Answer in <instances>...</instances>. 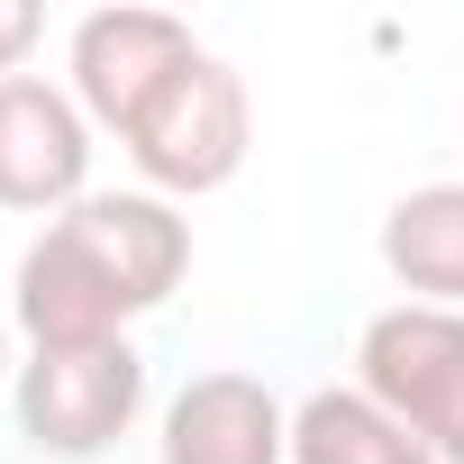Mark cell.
Instances as JSON below:
<instances>
[{"instance_id": "obj_1", "label": "cell", "mask_w": 464, "mask_h": 464, "mask_svg": "<svg viewBox=\"0 0 464 464\" xmlns=\"http://www.w3.org/2000/svg\"><path fill=\"white\" fill-rule=\"evenodd\" d=\"M128 164H137V191H164V200H209L246 173L256 155V101H246V73L227 55H191L128 128H119Z\"/></svg>"}, {"instance_id": "obj_2", "label": "cell", "mask_w": 464, "mask_h": 464, "mask_svg": "<svg viewBox=\"0 0 464 464\" xmlns=\"http://www.w3.org/2000/svg\"><path fill=\"white\" fill-rule=\"evenodd\" d=\"M146 401H155V382H146L137 337L19 355V382H10L19 446H28V455H55V464H92V455H110L119 437H137Z\"/></svg>"}, {"instance_id": "obj_3", "label": "cell", "mask_w": 464, "mask_h": 464, "mask_svg": "<svg viewBox=\"0 0 464 464\" xmlns=\"http://www.w3.org/2000/svg\"><path fill=\"white\" fill-rule=\"evenodd\" d=\"M437 464H464V310L382 301L355 328V373Z\"/></svg>"}, {"instance_id": "obj_4", "label": "cell", "mask_w": 464, "mask_h": 464, "mask_svg": "<svg viewBox=\"0 0 464 464\" xmlns=\"http://www.w3.org/2000/svg\"><path fill=\"white\" fill-rule=\"evenodd\" d=\"M128 319H137V301H128V283L110 274V256L92 246V227L73 209L46 218L19 246V265H10V328L28 337V355L128 337Z\"/></svg>"}, {"instance_id": "obj_5", "label": "cell", "mask_w": 464, "mask_h": 464, "mask_svg": "<svg viewBox=\"0 0 464 464\" xmlns=\"http://www.w3.org/2000/svg\"><path fill=\"white\" fill-rule=\"evenodd\" d=\"M200 55L191 19L182 10H146V0H110V10H82L73 37H64V92L82 101L92 128H128L182 64Z\"/></svg>"}, {"instance_id": "obj_6", "label": "cell", "mask_w": 464, "mask_h": 464, "mask_svg": "<svg viewBox=\"0 0 464 464\" xmlns=\"http://www.w3.org/2000/svg\"><path fill=\"white\" fill-rule=\"evenodd\" d=\"M92 155L101 128L55 73H0V209L64 218L73 200H92Z\"/></svg>"}, {"instance_id": "obj_7", "label": "cell", "mask_w": 464, "mask_h": 464, "mask_svg": "<svg viewBox=\"0 0 464 464\" xmlns=\"http://www.w3.org/2000/svg\"><path fill=\"white\" fill-rule=\"evenodd\" d=\"M155 464H292V401L246 364H200L155 410Z\"/></svg>"}, {"instance_id": "obj_8", "label": "cell", "mask_w": 464, "mask_h": 464, "mask_svg": "<svg viewBox=\"0 0 464 464\" xmlns=\"http://www.w3.org/2000/svg\"><path fill=\"white\" fill-rule=\"evenodd\" d=\"M73 218L92 227V246L110 256V274L128 283L137 319L164 310V301L191 283V218H182V200L128 182V191H92V200H73Z\"/></svg>"}, {"instance_id": "obj_9", "label": "cell", "mask_w": 464, "mask_h": 464, "mask_svg": "<svg viewBox=\"0 0 464 464\" xmlns=\"http://www.w3.org/2000/svg\"><path fill=\"white\" fill-rule=\"evenodd\" d=\"M373 256L392 274L401 301H428V310H464V182H410L382 227H373Z\"/></svg>"}, {"instance_id": "obj_10", "label": "cell", "mask_w": 464, "mask_h": 464, "mask_svg": "<svg viewBox=\"0 0 464 464\" xmlns=\"http://www.w3.org/2000/svg\"><path fill=\"white\" fill-rule=\"evenodd\" d=\"M292 464H437L364 382H310L292 401Z\"/></svg>"}, {"instance_id": "obj_11", "label": "cell", "mask_w": 464, "mask_h": 464, "mask_svg": "<svg viewBox=\"0 0 464 464\" xmlns=\"http://www.w3.org/2000/svg\"><path fill=\"white\" fill-rule=\"evenodd\" d=\"M37 46H46V10L37 0H0V73H28Z\"/></svg>"}, {"instance_id": "obj_12", "label": "cell", "mask_w": 464, "mask_h": 464, "mask_svg": "<svg viewBox=\"0 0 464 464\" xmlns=\"http://www.w3.org/2000/svg\"><path fill=\"white\" fill-rule=\"evenodd\" d=\"M19 382V328H10V310H0V392Z\"/></svg>"}]
</instances>
